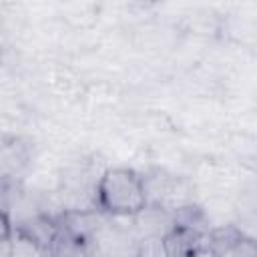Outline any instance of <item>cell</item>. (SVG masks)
I'll return each mask as SVG.
<instances>
[{"label":"cell","mask_w":257,"mask_h":257,"mask_svg":"<svg viewBox=\"0 0 257 257\" xmlns=\"http://www.w3.org/2000/svg\"><path fill=\"white\" fill-rule=\"evenodd\" d=\"M96 205L108 217H135L149 205L145 179L128 167L106 169L96 183Z\"/></svg>","instance_id":"1"},{"label":"cell","mask_w":257,"mask_h":257,"mask_svg":"<svg viewBox=\"0 0 257 257\" xmlns=\"http://www.w3.org/2000/svg\"><path fill=\"white\" fill-rule=\"evenodd\" d=\"M128 219L133 223L131 229L139 241L147 237H169L177 229V221L173 219L171 211L157 205H147L141 213Z\"/></svg>","instance_id":"2"},{"label":"cell","mask_w":257,"mask_h":257,"mask_svg":"<svg viewBox=\"0 0 257 257\" xmlns=\"http://www.w3.org/2000/svg\"><path fill=\"white\" fill-rule=\"evenodd\" d=\"M2 257H50V253L44 247H40L36 241H32L30 237H26L24 233H20L16 229L12 239H10V233L6 231Z\"/></svg>","instance_id":"3"},{"label":"cell","mask_w":257,"mask_h":257,"mask_svg":"<svg viewBox=\"0 0 257 257\" xmlns=\"http://www.w3.org/2000/svg\"><path fill=\"white\" fill-rule=\"evenodd\" d=\"M50 257H92L84 239L76 237L68 229H60L50 249Z\"/></svg>","instance_id":"4"},{"label":"cell","mask_w":257,"mask_h":257,"mask_svg":"<svg viewBox=\"0 0 257 257\" xmlns=\"http://www.w3.org/2000/svg\"><path fill=\"white\" fill-rule=\"evenodd\" d=\"M217 257H257V239L233 235L219 249H215Z\"/></svg>","instance_id":"5"},{"label":"cell","mask_w":257,"mask_h":257,"mask_svg":"<svg viewBox=\"0 0 257 257\" xmlns=\"http://www.w3.org/2000/svg\"><path fill=\"white\" fill-rule=\"evenodd\" d=\"M139 255L141 257H171L167 237H147L139 241Z\"/></svg>","instance_id":"6"},{"label":"cell","mask_w":257,"mask_h":257,"mask_svg":"<svg viewBox=\"0 0 257 257\" xmlns=\"http://www.w3.org/2000/svg\"><path fill=\"white\" fill-rule=\"evenodd\" d=\"M135 257H141V255H135Z\"/></svg>","instance_id":"7"}]
</instances>
